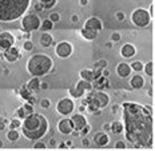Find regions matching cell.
<instances>
[{
    "label": "cell",
    "mask_w": 155,
    "mask_h": 151,
    "mask_svg": "<svg viewBox=\"0 0 155 151\" xmlns=\"http://www.w3.org/2000/svg\"><path fill=\"white\" fill-rule=\"evenodd\" d=\"M120 107L126 139L135 148H152L154 122L151 111L135 102H124Z\"/></svg>",
    "instance_id": "1"
},
{
    "label": "cell",
    "mask_w": 155,
    "mask_h": 151,
    "mask_svg": "<svg viewBox=\"0 0 155 151\" xmlns=\"http://www.w3.org/2000/svg\"><path fill=\"white\" fill-rule=\"evenodd\" d=\"M48 131V120L42 114L34 112L23 119L21 132L29 140L42 139Z\"/></svg>",
    "instance_id": "2"
},
{
    "label": "cell",
    "mask_w": 155,
    "mask_h": 151,
    "mask_svg": "<svg viewBox=\"0 0 155 151\" xmlns=\"http://www.w3.org/2000/svg\"><path fill=\"white\" fill-rule=\"evenodd\" d=\"M31 0H0V22L11 23L27 12Z\"/></svg>",
    "instance_id": "3"
},
{
    "label": "cell",
    "mask_w": 155,
    "mask_h": 151,
    "mask_svg": "<svg viewBox=\"0 0 155 151\" xmlns=\"http://www.w3.org/2000/svg\"><path fill=\"white\" fill-rule=\"evenodd\" d=\"M53 62L50 56L44 54H36L27 62V71L34 76H44L52 70Z\"/></svg>",
    "instance_id": "4"
},
{
    "label": "cell",
    "mask_w": 155,
    "mask_h": 151,
    "mask_svg": "<svg viewBox=\"0 0 155 151\" xmlns=\"http://www.w3.org/2000/svg\"><path fill=\"white\" fill-rule=\"evenodd\" d=\"M110 103V96L102 90L88 91V95L82 100V104L86 106V110L91 114H95L98 110H103Z\"/></svg>",
    "instance_id": "5"
},
{
    "label": "cell",
    "mask_w": 155,
    "mask_h": 151,
    "mask_svg": "<svg viewBox=\"0 0 155 151\" xmlns=\"http://www.w3.org/2000/svg\"><path fill=\"white\" fill-rule=\"evenodd\" d=\"M151 18H150V14L147 9L144 8H136L135 11H132L131 14V22L134 23V26L139 28H143V27H147L151 22Z\"/></svg>",
    "instance_id": "6"
},
{
    "label": "cell",
    "mask_w": 155,
    "mask_h": 151,
    "mask_svg": "<svg viewBox=\"0 0 155 151\" xmlns=\"http://www.w3.org/2000/svg\"><path fill=\"white\" fill-rule=\"evenodd\" d=\"M40 26H42V19L35 14H28L21 19V28H23L24 32L36 31L40 28Z\"/></svg>",
    "instance_id": "7"
},
{
    "label": "cell",
    "mask_w": 155,
    "mask_h": 151,
    "mask_svg": "<svg viewBox=\"0 0 155 151\" xmlns=\"http://www.w3.org/2000/svg\"><path fill=\"white\" fill-rule=\"evenodd\" d=\"M92 88H94V86L91 82L80 79L76 83V86L71 87V88L68 90V94L71 95L72 98H75V99H79V98H82L83 95L86 94V91H92Z\"/></svg>",
    "instance_id": "8"
},
{
    "label": "cell",
    "mask_w": 155,
    "mask_h": 151,
    "mask_svg": "<svg viewBox=\"0 0 155 151\" xmlns=\"http://www.w3.org/2000/svg\"><path fill=\"white\" fill-rule=\"evenodd\" d=\"M75 110V103L69 98H63L56 103V111L58 114H60L61 116H68L74 112Z\"/></svg>",
    "instance_id": "9"
},
{
    "label": "cell",
    "mask_w": 155,
    "mask_h": 151,
    "mask_svg": "<svg viewBox=\"0 0 155 151\" xmlns=\"http://www.w3.org/2000/svg\"><path fill=\"white\" fill-rule=\"evenodd\" d=\"M55 54L58 55L60 59H67V58H69L72 54L71 43H68V42H66V40L58 43V46H56V48H55Z\"/></svg>",
    "instance_id": "10"
},
{
    "label": "cell",
    "mask_w": 155,
    "mask_h": 151,
    "mask_svg": "<svg viewBox=\"0 0 155 151\" xmlns=\"http://www.w3.org/2000/svg\"><path fill=\"white\" fill-rule=\"evenodd\" d=\"M15 44V36L11 32H0V51L11 48Z\"/></svg>",
    "instance_id": "11"
},
{
    "label": "cell",
    "mask_w": 155,
    "mask_h": 151,
    "mask_svg": "<svg viewBox=\"0 0 155 151\" xmlns=\"http://www.w3.org/2000/svg\"><path fill=\"white\" fill-rule=\"evenodd\" d=\"M20 58H21L20 51H19V48L15 46H12L11 48L5 50V51L3 52V59L7 60L8 63H13V62H16V60H19Z\"/></svg>",
    "instance_id": "12"
},
{
    "label": "cell",
    "mask_w": 155,
    "mask_h": 151,
    "mask_svg": "<svg viewBox=\"0 0 155 151\" xmlns=\"http://www.w3.org/2000/svg\"><path fill=\"white\" fill-rule=\"evenodd\" d=\"M58 130L60 134L63 135H69L74 131V126H72V122L69 118H63L59 120L58 123Z\"/></svg>",
    "instance_id": "13"
},
{
    "label": "cell",
    "mask_w": 155,
    "mask_h": 151,
    "mask_svg": "<svg viewBox=\"0 0 155 151\" xmlns=\"http://www.w3.org/2000/svg\"><path fill=\"white\" fill-rule=\"evenodd\" d=\"M69 119H71V122H72V126H74L75 131H80V130H82L83 127L87 124V118H86L82 112L74 114V115H72Z\"/></svg>",
    "instance_id": "14"
},
{
    "label": "cell",
    "mask_w": 155,
    "mask_h": 151,
    "mask_svg": "<svg viewBox=\"0 0 155 151\" xmlns=\"http://www.w3.org/2000/svg\"><path fill=\"white\" fill-rule=\"evenodd\" d=\"M84 28H90V30H94V31H98V32H100L102 28H103V23H102V20L99 19V18L91 16V18H88V19L86 20Z\"/></svg>",
    "instance_id": "15"
},
{
    "label": "cell",
    "mask_w": 155,
    "mask_h": 151,
    "mask_svg": "<svg viewBox=\"0 0 155 151\" xmlns=\"http://www.w3.org/2000/svg\"><path fill=\"white\" fill-rule=\"evenodd\" d=\"M31 114H34V106L29 104L28 102L24 103V104L21 106V107H19L18 111H16V116H18L20 120L24 118H27V116L31 115Z\"/></svg>",
    "instance_id": "16"
},
{
    "label": "cell",
    "mask_w": 155,
    "mask_h": 151,
    "mask_svg": "<svg viewBox=\"0 0 155 151\" xmlns=\"http://www.w3.org/2000/svg\"><path fill=\"white\" fill-rule=\"evenodd\" d=\"M131 72H132V70H131L130 64H127V63H124V62H122V63H119V64H118L116 74H118V76H119V78H122V79L130 78Z\"/></svg>",
    "instance_id": "17"
},
{
    "label": "cell",
    "mask_w": 155,
    "mask_h": 151,
    "mask_svg": "<svg viewBox=\"0 0 155 151\" xmlns=\"http://www.w3.org/2000/svg\"><path fill=\"white\" fill-rule=\"evenodd\" d=\"M94 142L98 147H104L110 143V136L106 134V131H100V132H96L94 135Z\"/></svg>",
    "instance_id": "18"
},
{
    "label": "cell",
    "mask_w": 155,
    "mask_h": 151,
    "mask_svg": "<svg viewBox=\"0 0 155 151\" xmlns=\"http://www.w3.org/2000/svg\"><path fill=\"white\" fill-rule=\"evenodd\" d=\"M135 52H136L135 47L131 43H126L124 46H122V48H120V55H122L123 58H126V59L132 58L134 55H135Z\"/></svg>",
    "instance_id": "19"
},
{
    "label": "cell",
    "mask_w": 155,
    "mask_h": 151,
    "mask_svg": "<svg viewBox=\"0 0 155 151\" xmlns=\"http://www.w3.org/2000/svg\"><path fill=\"white\" fill-rule=\"evenodd\" d=\"M130 86H131V88H134V90L142 88V87L144 86V79H143V76L139 75V72H138V75H132V76L130 78Z\"/></svg>",
    "instance_id": "20"
},
{
    "label": "cell",
    "mask_w": 155,
    "mask_h": 151,
    "mask_svg": "<svg viewBox=\"0 0 155 151\" xmlns=\"http://www.w3.org/2000/svg\"><path fill=\"white\" fill-rule=\"evenodd\" d=\"M80 35H82V38L86 39V40H95V39L98 38L99 32L98 31H94V30H90V28L83 27L82 30H80Z\"/></svg>",
    "instance_id": "21"
},
{
    "label": "cell",
    "mask_w": 155,
    "mask_h": 151,
    "mask_svg": "<svg viewBox=\"0 0 155 151\" xmlns=\"http://www.w3.org/2000/svg\"><path fill=\"white\" fill-rule=\"evenodd\" d=\"M39 43H40V46L44 47V48H47V47H51L52 44H55V43H53V38L50 35V34H47V32H44L42 36H40Z\"/></svg>",
    "instance_id": "22"
},
{
    "label": "cell",
    "mask_w": 155,
    "mask_h": 151,
    "mask_svg": "<svg viewBox=\"0 0 155 151\" xmlns=\"http://www.w3.org/2000/svg\"><path fill=\"white\" fill-rule=\"evenodd\" d=\"M92 86L96 87V88H99V90L106 88V87H110V80H108V78H106V76L102 75L100 78H98L96 80L92 82Z\"/></svg>",
    "instance_id": "23"
},
{
    "label": "cell",
    "mask_w": 155,
    "mask_h": 151,
    "mask_svg": "<svg viewBox=\"0 0 155 151\" xmlns=\"http://www.w3.org/2000/svg\"><path fill=\"white\" fill-rule=\"evenodd\" d=\"M40 78L39 76H34L32 79H29L28 83H27V86H28V88L31 90L32 92L34 91H37V90H40Z\"/></svg>",
    "instance_id": "24"
},
{
    "label": "cell",
    "mask_w": 155,
    "mask_h": 151,
    "mask_svg": "<svg viewBox=\"0 0 155 151\" xmlns=\"http://www.w3.org/2000/svg\"><path fill=\"white\" fill-rule=\"evenodd\" d=\"M110 131H111L112 134H116V135L123 132V122L114 120L112 123H110Z\"/></svg>",
    "instance_id": "25"
},
{
    "label": "cell",
    "mask_w": 155,
    "mask_h": 151,
    "mask_svg": "<svg viewBox=\"0 0 155 151\" xmlns=\"http://www.w3.org/2000/svg\"><path fill=\"white\" fill-rule=\"evenodd\" d=\"M80 75V79H83V80H87V82H91L92 83L94 80H95V78H94V70H82L79 72Z\"/></svg>",
    "instance_id": "26"
},
{
    "label": "cell",
    "mask_w": 155,
    "mask_h": 151,
    "mask_svg": "<svg viewBox=\"0 0 155 151\" xmlns=\"http://www.w3.org/2000/svg\"><path fill=\"white\" fill-rule=\"evenodd\" d=\"M19 92H20L21 99H24V100H28L29 98L32 96V91L28 88V86H27V84H23V86L20 87V90H19Z\"/></svg>",
    "instance_id": "27"
},
{
    "label": "cell",
    "mask_w": 155,
    "mask_h": 151,
    "mask_svg": "<svg viewBox=\"0 0 155 151\" xmlns=\"http://www.w3.org/2000/svg\"><path fill=\"white\" fill-rule=\"evenodd\" d=\"M19 136H20V134L16 128H10V131L7 132V139L10 142H16L19 139Z\"/></svg>",
    "instance_id": "28"
},
{
    "label": "cell",
    "mask_w": 155,
    "mask_h": 151,
    "mask_svg": "<svg viewBox=\"0 0 155 151\" xmlns=\"http://www.w3.org/2000/svg\"><path fill=\"white\" fill-rule=\"evenodd\" d=\"M53 28V23L51 22L50 19H45L42 22V26H40V30L43 31V32H47V31H51Z\"/></svg>",
    "instance_id": "29"
},
{
    "label": "cell",
    "mask_w": 155,
    "mask_h": 151,
    "mask_svg": "<svg viewBox=\"0 0 155 151\" xmlns=\"http://www.w3.org/2000/svg\"><path fill=\"white\" fill-rule=\"evenodd\" d=\"M143 66L144 64L140 60H135V62H132L130 64V67H131V70L135 71V72H140V71H143Z\"/></svg>",
    "instance_id": "30"
},
{
    "label": "cell",
    "mask_w": 155,
    "mask_h": 151,
    "mask_svg": "<svg viewBox=\"0 0 155 151\" xmlns=\"http://www.w3.org/2000/svg\"><path fill=\"white\" fill-rule=\"evenodd\" d=\"M143 71L146 72V75L152 76L154 75V62H148L143 66Z\"/></svg>",
    "instance_id": "31"
},
{
    "label": "cell",
    "mask_w": 155,
    "mask_h": 151,
    "mask_svg": "<svg viewBox=\"0 0 155 151\" xmlns=\"http://www.w3.org/2000/svg\"><path fill=\"white\" fill-rule=\"evenodd\" d=\"M56 1H58V0H39V3H42L43 7L47 8V9L53 8V6L56 4Z\"/></svg>",
    "instance_id": "32"
},
{
    "label": "cell",
    "mask_w": 155,
    "mask_h": 151,
    "mask_svg": "<svg viewBox=\"0 0 155 151\" xmlns=\"http://www.w3.org/2000/svg\"><path fill=\"white\" fill-rule=\"evenodd\" d=\"M107 60H104V59H100V60H98V62L94 64V70H103V68H106L107 67Z\"/></svg>",
    "instance_id": "33"
},
{
    "label": "cell",
    "mask_w": 155,
    "mask_h": 151,
    "mask_svg": "<svg viewBox=\"0 0 155 151\" xmlns=\"http://www.w3.org/2000/svg\"><path fill=\"white\" fill-rule=\"evenodd\" d=\"M8 126H10V128H20V127H21V120L19 118L12 119V120H11V123L8 124Z\"/></svg>",
    "instance_id": "34"
},
{
    "label": "cell",
    "mask_w": 155,
    "mask_h": 151,
    "mask_svg": "<svg viewBox=\"0 0 155 151\" xmlns=\"http://www.w3.org/2000/svg\"><path fill=\"white\" fill-rule=\"evenodd\" d=\"M23 50L24 51H27V52L32 51V50H34V43H32L31 40H26L23 43Z\"/></svg>",
    "instance_id": "35"
},
{
    "label": "cell",
    "mask_w": 155,
    "mask_h": 151,
    "mask_svg": "<svg viewBox=\"0 0 155 151\" xmlns=\"http://www.w3.org/2000/svg\"><path fill=\"white\" fill-rule=\"evenodd\" d=\"M90 131H91V126L87 123V124H86V126L79 131V135H80V136H86V135H87Z\"/></svg>",
    "instance_id": "36"
},
{
    "label": "cell",
    "mask_w": 155,
    "mask_h": 151,
    "mask_svg": "<svg viewBox=\"0 0 155 151\" xmlns=\"http://www.w3.org/2000/svg\"><path fill=\"white\" fill-rule=\"evenodd\" d=\"M48 19H50L52 23H56V22H59V20H60V15H59L58 12H51Z\"/></svg>",
    "instance_id": "37"
},
{
    "label": "cell",
    "mask_w": 155,
    "mask_h": 151,
    "mask_svg": "<svg viewBox=\"0 0 155 151\" xmlns=\"http://www.w3.org/2000/svg\"><path fill=\"white\" fill-rule=\"evenodd\" d=\"M34 148H42V150H44V148H47V144H45L44 142H42V140H37L36 143L34 144Z\"/></svg>",
    "instance_id": "38"
},
{
    "label": "cell",
    "mask_w": 155,
    "mask_h": 151,
    "mask_svg": "<svg viewBox=\"0 0 155 151\" xmlns=\"http://www.w3.org/2000/svg\"><path fill=\"white\" fill-rule=\"evenodd\" d=\"M120 39H122V35H120L119 32H112L111 34V42L114 43V42H119Z\"/></svg>",
    "instance_id": "39"
},
{
    "label": "cell",
    "mask_w": 155,
    "mask_h": 151,
    "mask_svg": "<svg viewBox=\"0 0 155 151\" xmlns=\"http://www.w3.org/2000/svg\"><path fill=\"white\" fill-rule=\"evenodd\" d=\"M40 106H42L43 108H50L51 107L50 99H42V100H40Z\"/></svg>",
    "instance_id": "40"
},
{
    "label": "cell",
    "mask_w": 155,
    "mask_h": 151,
    "mask_svg": "<svg viewBox=\"0 0 155 151\" xmlns=\"http://www.w3.org/2000/svg\"><path fill=\"white\" fill-rule=\"evenodd\" d=\"M8 126V122L5 120L4 118H0V131H3V130H5Z\"/></svg>",
    "instance_id": "41"
},
{
    "label": "cell",
    "mask_w": 155,
    "mask_h": 151,
    "mask_svg": "<svg viewBox=\"0 0 155 151\" xmlns=\"http://www.w3.org/2000/svg\"><path fill=\"white\" fill-rule=\"evenodd\" d=\"M115 147H116V148H122V150H123V148L127 147V144H126V142H123V140H118V142L115 143Z\"/></svg>",
    "instance_id": "42"
},
{
    "label": "cell",
    "mask_w": 155,
    "mask_h": 151,
    "mask_svg": "<svg viewBox=\"0 0 155 151\" xmlns=\"http://www.w3.org/2000/svg\"><path fill=\"white\" fill-rule=\"evenodd\" d=\"M115 16H116V19H118V22H123V20H124V18H126V15L123 14V12H116V15H115Z\"/></svg>",
    "instance_id": "43"
},
{
    "label": "cell",
    "mask_w": 155,
    "mask_h": 151,
    "mask_svg": "<svg viewBox=\"0 0 155 151\" xmlns=\"http://www.w3.org/2000/svg\"><path fill=\"white\" fill-rule=\"evenodd\" d=\"M119 110H120V106L119 104H114V106H112V108H111L112 114H118V112H119Z\"/></svg>",
    "instance_id": "44"
},
{
    "label": "cell",
    "mask_w": 155,
    "mask_h": 151,
    "mask_svg": "<svg viewBox=\"0 0 155 151\" xmlns=\"http://www.w3.org/2000/svg\"><path fill=\"white\" fill-rule=\"evenodd\" d=\"M82 138H83V139H82V144L84 146V147H88V146H90V140H88L86 136H82Z\"/></svg>",
    "instance_id": "45"
},
{
    "label": "cell",
    "mask_w": 155,
    "mask_h": 151,
    "mask_svg": "<svg viewBox=\"0 0 155 151\" xmlns=\"http://www.w3.org/2000/svg\"><path fill=\"white\" fill-rule=\"evenodd\" d=\"M102 75H103V76H106V78H108V76H110V70H108V68H103V70H102Z\"/></svg>",
    "instance_id": "46"
},
{
    "label": "cell",
    "mask_w": 155,
    "mask_h": 151,
    "mask_svg": "<svg viewBox=\"0 0 155 151\" xmlns=\"http://www.w3.org/2000/svg\"><path fill=\"white\" fill-rule=\"evenodd\" d=\"M154 8H155V4L152 3L151 6H150V12H148V14H150V18H151V19L154 18Z\"/></svg>",
    "instance_id": "47"
},
{
    "label": "cell",
    "mask_w": 155,
    "mask_h": 151,
    "mask_svg": "<svg viewBox=\"0 0 155 151\" xmlns=\"http://www.w3.org/2000/svg\"><path fill=\"white\" fill-rule=\"evenodd\" d=\"M36 11H43L44 9V7H43V4L42 3H37V4H35V7H34Z\"/></svg>",
    "instance_id": "48"
},
{
    "label": "cell",
    "mask_w": 155,
    "mask_h": 151,
    "mask_svg": "<svg viewBox=\"0 0 155 151\" xmlns=\"http://www.w3.org/2000/svg\"><path fill=\"white\" fill-rule=\"evenodd\" d=\"M26 102H28L29 104H32V106H34L35 103H36V98H35V96H31L28 100H26Z\"/></svg>",
    "instance_id": "49"
},
{
    "label": "cell",
    "mask_w": 155,
    "mask_h": 151,
    "mask_svg": "<svg viewBox=\"0 0 155 151\" xmlns=\"http://www.w3.org/2000/svg\"><path fill=\"white\" fill-rule=\"evenodd\" d=\"M50 147H58V144H56V140L55 139H50Z\"/></svg>",
    "instance_id": "50"
},
{
    "label": "cell",
    "mask_w": 155,
    "mask_h": 151,
    "mask_svg": "<svg viewBox=\"0 0 155 151\" xmlns=\"http://www.w3.org/2000/svg\"><path fill=\"white\" fill-rule=\"evenodd\" d=\"M102 130H103V131H108L110 130V123H104L103 126H102Z\"/></svg>",
    "instance_id": "51"
},
{
    "label": "cell",
    "mask_w": 155,
    "mask_h": 151,
    "mask_svg": "<svg viewBox=\"0 0 155 151\" xmlns=\"http://www.w3.org/2000/svg\"><path fill=\"white\" fill-rule=\"evenodd\" d=\"M40 88H42V90H47L48 88V83H45V82L40 83Z\"/></svg>",
    "instance_id": "52"
},
{
    "label": "cell",
    "mask_w": 155,
    "mask_h": 151,
    "mask_svg": "<svg viewBox=\"0 0 155 151\" xmlns=\"http://www.w3.org/2000/svg\"><path fill=\"white\" fill-rule=\"evenodd\" d=\"M67 147H68V146H67V143H64V142H61L58 144V148H67Z\"/></svg>",
    "instance_id": "53"
},
{
    "label": "cell",
    "mask_w": 155,
    "mask_h": 151,
    "mask_svg": "<svg viewBox=\"0 0 155 151\" xmlns=\"http://www.w3.org/2000/svg\"><path fill=\"white\" fill-rule=\"evenodd\" d=\"M78 20H79V16H78V15H72V16H71V22L76 23Z\"/></svg>",
    "instance_id": "54"
},
{
    "label": "cell",
    "mask_w": 155,
    "mask_h": 151,
    "mask_svg": "<svg viewBox=\"0 0 155 151\" xmlns=\"http://www.w3.org/2000/svg\"><path fill=\"white\" fill-rule=\"evenodd\" d=\"M88 0H80V6H87Z\"/></svg>",
    "instance_id": "55"
},
{
    "label": "cell",
    "mask_w": 155,
    "mask_h": 151,
    "mask_svg": "<svg viewBox=\"0 0 155 151\" xmlns=\"http://www.w3.org/2000/svg\"><path fill=\"white\" fill-rule=\"evenodd\" d=\"M106 47H107V48H111V47H112V42H107Z\"/></svg>",
    "instance_id": "56"
},
{
    "label": "cell",
    "mask_w": 155,
    "mask_h": 151,
    "mask_svg": "<svg viewBox=\"0 0 155 151\" xmlns=\"http://www.w3.org/2000/svg\"><path fill=\"white\" fill-rule=\"evenodd\" d=\"M79 111H80V112H84V111H86V107H84V106H80V107H79Z\"/></svg>",
    "instance_id": "57"
},
{
    "label": "cell",
    "mask_w": 155,
    "mask_h": 151,
    "mask_svg": "<svg viewBox=\"0 0 155 151\" xmlns=\"http://www.w3.org/2000/svg\"><path fill=\"white\" fill-rule=\"evenodd\" d=\"M3 147V140H0V148Z\"/></svg>",
    "instance_id": "58"
},
{
    "label": "cell",
    "mask_w": 155,
    "mask_h": 151,
    "mask_svg": "<svg viewBox=\"0 0 155 151\" xmlns=\"http://www.w3.org/2000/svg\"><path fill=\"white\" fill-rule=\"evenodd\" d=\"M0 30H1V27H0Z\"/></svg>",
    "instance_id": "59"
}]
</instances>
